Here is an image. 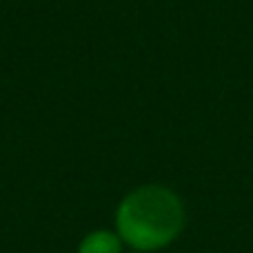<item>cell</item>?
I'll return each mask as SVG.
<instances>
[{"instance_id":"cell-2","label":"cell","mask_w":253,"mask_h":253,"mask_svg":"<svg viewBox=\"0 0 253 253\" xmlns=\"http://www.w3.org/2000/svg\"><path fill=\"white\" fill-rule=\"evenodd\" d=\"M78 253H120V240H118V236H114L109 231L89 233L80 242Z\"/></svg>"},{"instance_id":"cell-1","label":"cell","mask_w":253,"mask_h":253,"mask_svg":"<svg viewBox=\"0 0 253 253\" xmlns=\"http://www.w3.org/2000/svg\"><path fill=\"white\" fill-rule=\"evenodd\" d=\"M182 229L184 207L167 187H140L131 191L118 207L120 238L140 251H153L171 245Z\"/></svg>"}]
</instances>
